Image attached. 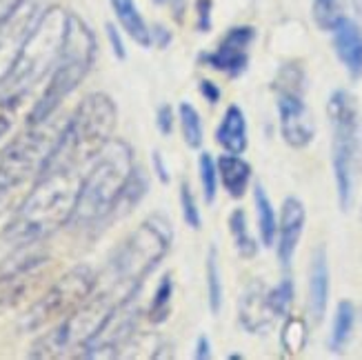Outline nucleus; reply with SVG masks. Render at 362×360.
Returning a JSON list of instances; mask_svg holds the SVG:
<instances>
[{
  "instance_id": "obj_24",
  "label": "nucleus",
  "mask_w": 362,
  "mask_h": 360,
  "mask_svg": "<svg viewBox=\"0 0 362 360\" xmlns=\"http://www.w3.org/2000/svg\"><path fill=\"white\" fill-rule=\"evenodd\" d=\"M254 202H256V214H258L260 240L264 247H272L276 243V233H278V218H276L272 200H269V196H267L264 187L260 182L254 187Z\"/></svg>"
},
{
  "instance_id": "obj_29",
  "label": "nucleus",
  "mask_w": 362,
  "mask_h": 360,
  "mask_svg": "<svg viewBox=\"0 0 362 360\" xmlns=\"http://www.w3.org/2000/svg\"><path fill=\"white\" fill-rule=\"evenodd\" d=\"M171 301H174V280H171L169 274H165L160 278L158 287H156V294H153V301H151V307H149V320L160 325L169 318L171 314Z\"/></svg>"
},
{
  "instance_id": "obj_25",
  "label": "nucleus",
  "mask_w": 362,
  "mask_h": 360,
  "mask_svg": "<svg viewBox=\"0 0 362 360\" xmlns=\"http://www.w3.org/2000/svg\"><path fill=\"white\" fill-rule=\"evenodd\" d=\"M229 231H231V238L235 243V249H238V254L243 258H254L258 254V243L249 233L245 209H233L231 211V216H229Z\"/></svg>"
},
{
  "instance_id": "obj_40",
  "label": "nucleus",
  "mask_w": 362,
  "mask_h": 360,
  "mask_svg": "<svg viewBox=\"0 0 362 360\" xmlns=\"http://www.w3.org/2000/svg\"><path fill=\"white\" fill-rule=\"evenodd\" d=\"M151 42L156 47H160V50H165V47H169V42H171V31L163 25H153L151 27Z\"/></svg>"
},
{
  "instance_id": "obj_33",
  "label": "nucleus",
  "mask_w": 362,
  "mask_h": 360,
  "mask_svg": "<svg viewBox=\"0 0 362 360\" xmlns=\"http://www.w3.org/2000/svg\"><path fill=\"white\" fill-rule=\"evenodd\" d=\"M276 91H298L305 93V69L298 62H287L282 65L276 81H274Z\"/></svg>"
},
{
  "instance_id": "obj_41",
  "label": "nucleus",
  "mask_w": 362,
  "mask_h": 360,
  "mask_svg": "<svg viewBox=\"0 0 362 360\" xmlns=\"http://www.w3.org/2000/svg\"><path fill=\"white\" fill-rule=\"evenodd\" d=\"M151 163H153V171H156V176H158V180L163 185H167L169 182V171H167V165L163 161V153L158 149L151 151Z\"/></svg>"
},
{
  "instance_id": "obj_27",
  "label": "nucleus",
  "mask_w": 362,
  "mask_h": 360,
  "mask_svg": "<svg viewBox=\"0 0 362 360\" xmlns=\"http://www.w3.org/2000/svg\"><path fill=\"white\" fill-rule=\"evenodd\" d=\"M204 272H207V301H209V309H211L214 316H218L220 309H223V280H220V262H218V249H216V245L209 247Z\"/></svg>"
},
{
  "instance_id": "obj_44",
  "label": "nucleus",
  "mask_w": 362,
  "mask_h": 360,
  "mask_svg": "<svg viewBox=\"0 0 362 360\" xmlns=\"http://www.w3.org/2000/svg\"><path fill=\"white\" fill-rule=\"evenodd\" d=\"M198 360H207V358H211V342H209V338L207 336H198V340H196V354H194Z\"/></svg>"
},
{
  "instance_id": "obj_14",
  "label": "nucleus",
  "mask_w": 362,
  "mask_h": 360,
  "mask_svg": "<svg viewBox=\"0 0 362 360\" xmlns=\"http://www.w3.org/2000/svg\"><path fill=\"white\" fill-rule=\"evenodd\" d=\"M278 93V116L280 134L285 143L293 149L307 147L316 136V122L305 103V93L298 91H276Z\"/></svg>"
},
{
  "instance_id": "obj_32",
  "label": "nucleus",
  "mask_w": 362,
  "mask_h": 360,
  "mask_svg": "<svg viewBox=\"0 0 362 360\" xmlns=\"http://www.w3.org/2000/svg\"><path fill=\"white\" fill-rule=\"evenodd\" d=\"M198 174H200V185H202V196H204V202L211 205L216 200V194H218V167H216V161L211 153H200L198 158Z\"/></svg>"
},
{
  "instance_id": "obj_39",
  "label": "nucleus",
  "mask_w": 362,
  "mask_h": 360,
  "mask_svg": "<svg viewBox=\"0 0 362 360\" xmlns=\"http://www.w3.org/2000/svg\"><path fill=\"white\" fill-rule=\"evenodd\" d=\"M156 5H163L167 9H171V13H174V18L178 23H182L185 18V11H187V0H153Z\"/></svg>"
},
{
  "instance_id": "obj_36",
  "label": "nucleus",
  "mask_w": 362,
  "mask_h": 360,
  "mask_svg": "<svg viewBox=\"0 0 362 360\" xmlns=\"http://www.w3.org/2000/svg\"><path fill=\"white\" fill-rule=\"evenodd\" d=\"M174 107L171 105H160L158 112H156V127H158V132L163 136H171V132H174Z\"/></svg>"
},
{
  "instance_id": "obj_34",
  "label": "nucleus",
  "mask_w": 362,
  "mask_h": 360,
  "mask_svg": "<svg viewBox=\"0 0 362 360\" xmlns=\"http://www.w3.org/2000/svg\"><path fill=\"white\" fill-rule=\"evenodd\" d=\"M180 209H182V221L192 227V229H200L202 227V218H200V209H198V202L196 196L192 192L187 180L180 182Z\"/></svg>"
},
{
  "instance_id": "obj_37",
  "label": "nucleus",
  "mask_w": 362,
  "mask_h": 360,
  "mask_svg": "<svg viewBox=\"0 0 362 360\" xmlns=\"http://www.w3.org/2000/svg\"><path fill=\"white\" fill-rule=\"evenodd\" d=\"M211 9H214V3L211 0H198L196 3V27L198 31H209L211 29Z\"/></svg>"
},
{
  "instance_id": "obj_35",
  "label": "nucleus",
  "mask_w": 362,
  "mask_h": 360,
  "mask_svg": "<svg viewBox=\"0 0 362 360\" xmlns=\"http://www.w3.org/2000/svg\"><path fill=\"white\" fill-rule=\"evenodd\" d=\"M18 107H21V103L0 100V153H3V149L7 147V140L13 129V120H16Z\"/></svg>"
},
{
  "instance_id": "obj_11",
  "label": "nucleus",
  "mask_w": 362,
  "mask_h": 360,
  "mask_svg": "<svg viewBox=\"0 0 362 360\" xmlns=\"http://www.w3.org/2000/svg\"><path fill=\"white\" fill-rule=\"evenodd\" d=\"M136 296L138 294L120 298L109 309V314L98 325V330L83 345L78 358H116L120 349L129 345V340L136 334L138 316H140Z\"/></svg>"
},
{
  "instance_id": "obj_1",
  "label": "nucleus",
  "mask_w": 362,
  "mask_h": 360,
  "mask_svg": "<svg viewBox=\"0 0 362 360\" xmlns=\"http://www.w3.org/2000/svg\"><path fill=\"white\" fill-rule=\"evenodd\" d=\"M78 171H45L36 178L34 190L13 211L3 238L13 247L38 245L60 227L69 225L76 196L81 190Z\"/></svg>"
},
{
  "instance_id": "obj_38",
  "label": "nucleus",
  "mask_w": 362,
  "mask_h": 360,
  "mask_svg": "<svg viewBox=\"0 0 362 360\" xmlns=\"http://www.w3.org/2000/svg\"><path fill=\"white\" fill-rule=\"evenodd\" d=\"M105 31H107V38H109V45H112L114 56H116L118 60H124V58H127V47H124V42H122V36H120L118 27L112 25V23H107Z\"/></svg>"
},
{
  "instance_id": "obj_46",
  "label": "nucleus",
  "mask_w": 362,
  "mask_h": 360,
  "mask_svg": "<svg viewBox=\"0 0 362 360\" xmlns=\"http://www.w3.org/2000/svg\"><path fill=\"white\" fill-rule=\"evenodd\" d=\"M354 7H356V11L362 16V0H354Z\"/></svg>"
},
{
  "instance_id": "obj_45",
  "label": "nucleus",
  "mask_w": 362,
  "mask_h": 360,
  "mask_svg": "<svg viewBox=\"0 0 362 360\" xmlns=\"http://www.w3.org/2000/svg\"><path fill=\"white\" fill-rule=\"evenodd\" d=\"M9 194L7 192H0V216L5 214V209H7V205H9V198H7Z\"/></svg>"
},
{
  "instance_id": "obj_42",
  "label": "nucleus",
  "mask_w": 362,
  "mask_h": 360,
  "mask_svg": "<svg viewBox=\"0 0 362 360\" xmlns=\"http://www.w3.org/2000/svg\"><path fill=\"white\" fill-rule=\"evenodd\" d=\"M198 89H200V93H202V98H207L211 105H216L218 100H220V87L214 83V81H200V85H198Z\"/></svg>"
},
{
  "instance_id": "obj_5",
  "label": "nucleus",
  "mask_w": 362,
  "mask_h": 360,
  "mask_svg": "<svg viewBox=\"0 0 362 360\" xmlns=\"http://www.w3.org/2000/svg\"><path fill=\"white\" fill-rule=\"evenodd\" d=\"M96 36H93L89 25L83 18H78L76 13H67V27L60 54L49 74V83H47L36 105L31 107L27 124H36L56 116L62 100L74 93L91 71L93 60H96Z\"/></svg>"
},
{
  "instance_id": "obj_9",
  "label": "nucleus",
  "mask_w": 362,
  "mask_h": 360,
  "mask_svg": "<svg viewBox=\"0 0 362 360\" xmlns=\"http://www.w3.org/2000/svg\"><path fill=\"white\" fill-rule=\"evenodd\" d=\"M120 298L112 291H103V294H91L89 298L74 309L69 316L60 318V323L42 334L34 345L29 349V358H40V360H49V358H65L71 354H81L83 345L91 338V334L98 330V325L105 320Z\"/></svg>"
},
{
  "instance_id": "obj_4",
  "label": "nucleus",
  "mask_w": 362,
  "mask_h": 360,
  "mask_svg": "<svg viewBox=\"0 0 362 360\" xmlns=\"http://www.w3.org/2000/svg\"><path fill=\"white\" fill-rule=\"evenodd\" d=\"M174 243V227L163 214L145 218L109 258V278L116 298H127L143 287L145 278L158 267Z\"/></svg>"
},
{
  "instance_id": "obj_19",
  "label": "nucleus",
  "mask_w": 362,
  "mask_h": 360,
  "mask_svg": "<svg viewBox=\"0 0 362 360\" xmlns=\"http://www.w3.org/2000/svg\"><path fill=\"white\" fill-rule=\"evenodd\" d=\"M329 262L325 247H318L311 256L309 267V314L313 323H320L327 314L329 305Z\"/></svg>"
},
{
  "instance_id": "obj_28",
  "label": "nucleus",
  "mask_w": 362,
  "mask_h": 360,
  "mask_svg": "<svg viewBox=\"0 0 362 360\" xmlns=\"http://www.w3.org/2000/svg\"><path fill=\"white\" fill-rule=\"evenodd\" d=\"M307 323L300 316H287V323L280 332V345L285 349V354L296 356L300 354L307 345Z\"/></svg>"
},
{
  "instance_id": "obj_26",
  "label": "nucleus",
  "mask_w": 362,
  "mask_h": 360,
  "mask_svg": "<svg viewBox=\"0 0 362 360\" xmlns=\"http://www.w3.org/2000/svg\"><path fill=\"white\" fill-rule=\"evenodd\" d=\"M178 118H180V132L187 147L198 149L204 140V129H202V118L198 109L192 103H180L178 107Z\"/></svg>"
},
{
  "instance_id": "obj_10",
  "label": "nucleus",
  "mask_w": 362,
  "mask_h": 360,
  "mask_svg": "<svg viewBox=\"0 0 362 360\" xmlns=\"http://www.w3.org/2000/svg\"><path fill=\"white\" fill-rule=\"evenodd\" d=\"M96 285H98V276L93 274L89 265H76V267L62 274L56 283L27 309V314L21 320V330L38 332L45 325L69 316L74 309L81 307L89 296L96 291Z\"/></svg>"
},
{
  "instance_id": "obj_13",
  "label": "nucleus",
  "mask_w": 362,
  "mask_h": 360,
  "mask_svg": "<svg viewBox=\"0 0 362 360\" xmlns=\"http://www.w3.org/2000/svg\"><path fill=\"white\" fill-rule=\"evenodd\" d=\"M256 38V29L249 25H238L231 27L225 38L218 42V47L209 54H202L200 62L207 67L223 71L231 78H238L247 71L249 67V50L251 42Z\"/></svg>"
},
{
  "instance_id": "obj_22",
  "label": "nucleus",
  "mask_w": 362,
  "mask_h": 360,
  "mask_svg": "<svg viewBox=\"0 0 362 360\" xmlns=\"http://www.w3.org/2000/svg\"><path fill=\"white\" fill-rule=\"evenodd\" d=\"M112 9L120 27L132 36V40H136L140 47H151V27L145 23L134 0H112Z\"/></svg>"
},
{
  "instance_id": "obj_3",
  "label": "nucleus",
  "mask_w": 362,
  "mask_h": 360,
  "mask_svg": "<svg viewBox=\"0 0 362 360\" xmlns=\"http://www.w3.org/2000/svg\"><path fill=\"white\" fill-rule=\"evenodd\" d=\"M134 167L136 163L129 143L120 138L109 140L103 151L91 161L89 171L81 178V190L76 196L69 225L91 227L112 216L120 207Z\"/></svg>"
},
{
  "instance_id": "obj_20",
  "label": "nucleus",
  "mask_w": 362,
  "mask_h": 360,
  "mask_svg": "<svg viewBox=\"0 0 362 360\" xmlns=\"http://www.w3.org/2000/svg\"><path fill=\"white\" fill-rule=\"evenodd\" d=\"M216 140L218 145L223 147L227 153H245L249 145V136H247V118L245 112L238 105H229L227 112L220 120L218 129H216Z\"/></svg>"
},
{
  "instance_id": "obj_31",
  "label": "nucleus",
  "mask_w": 362,
  "mask_h": 360,
  "mask_svg": "<svg viewBox=\"0 0 362 360\" xmlns=\"http://www.w3.org/2000/svg\"><path fill=\"white\" fill-rule=\"evenodd\" d=\"M293 296H296V291H293L291 278H282L276 287L267 289V301H269V307L276 318H287L291 314Z\"/></svg>"
},
{
  "instance_id": "obj_23",
  "label": "nucleus",
  "mask_w": 362,
  "mask_h": 360,
  "mask_svg": "<svg viewBox=\"0 0 362 360\" xmlns=\"http://www.w3.org/2000/svg\"><path fill=\"white\" fill-rule=\"evenodd\" d=\"M356 327V307L351 301H340L336 307V316H334V327H332V336H329V349L340 354L354 334Z\"/></svg>"
},
{
  "instance_id": "obj_12",
  "label": "nucleus",
  "mask_w": 362,
  "mask_h": 360,
  "mask_svg": "<svg viewBox=\"0 0 362 360\" xmlns=\"http://www.w3.org/2000/svg\"><path fill=\"white\" fill-rule=\"evenodd\" d=\"M47 260L49 256L36 249V245H25L16 247L13 256L0 265V314H5L7 309L25 298Z\"/></svg>"
},
{
  "instance_id": "obj_43",
  "label": "nucleus",
  "mask_w": 362,
  "mask_h": 360,
  "mask_svg": "<svg viewBox=\"0 0 362 360\" xmlns=\"http://www.w3.org/2000/svg\"><path fill=\"white\" fill-rule=\"evenodd\" d=\"M27 0H0V23H5L7 18L18 11Z\"/></svg>"
},
{
  "instance_id": "obj_8",
  "label": "nucleus",
  "mask_w": 362,
  "mask_h": 360,
  "mask_svg": "<svg viewBox=\"0 0 362 360\" xmlns=\"http://www.w3.org/2000/svg\"><path fill=\"white\" fill-rule=\"evenodd\" d=\"M62 122L54 116L36 124H27L0 153V192L11 194L31 178H38L58 140Z\"/></svg>"
},
{
  "instance_id": "obj_6",
  "label": "nucleus",
  "mask_w": 362,
  "mask_h": 360,
  "mask_svg": "<svg viewBox=\"0 0 362 360\" xmlns=\"http://www.w3.org/2000/svg\"><path fill=\"white\" fill-rule=\"evenodd\" d=\"M67 13L62 7H47L38 13L23 42V50L13 62L7 81L0 85V100L23 103L29 89L52 74L65 38Z\"/></svg>"
},
{
  "instance_id": "obj_21",
  "label": "nucleus",
  "mask_w": 362,
  "mask_h": 360,
  "mask_svg": "<svg viewBox=\"0 0 362 360\" xmlns=\"http://www.w3.org/2000/svg\"><path fill=\"white\" fill-rule=\"evenodd\" d=\"M218 167V178L227 190L231 198H243L249 180H251V165L238 153H223L216 161Z\"/></svg>"
},
{
  "instance_id": "obj_16",
  "label": "nucleus",
  "mask_w": 362,
  "mask_h": 360,
  "mask_svg": "<svg viewBox=\"0 0 362 360\" xmlns=\"http://www.w3.org/2000/svg\"><path fill=\"white\" fill-rule=\"evenodd\" d=\"M305 223H307V211L303 200H298L296 196H289L282 202L280 209V221H278V258L280 262L289 267V262L296 254V247L303 238L305 231Z\"/></svg>"
},
{
  "instance_id": "obj_30",
  "label": "nucleus",
  "mask_w": 362,
  "mask_h": 360,
  "mask_svg": "<svg viewBox=\"0 0 362 360\" xmlns=\"http://www.w3.org/2000/svg\"><path fill=\"white\" fill-rule=\"evenodd\" d=\"M311 16L322 31H334V27L344 18V0H313Z\"/></svg>"
},
{
  "instance_id": "obj_2",
  "label": "nucleus",
  "mask_w": 362,
  "mask_h": 360,
  "mask_svg": "<svg viewBox=\"0 0 362 360\" xmlns=\"http://www.w3.org/2000/svg\"><path fill=\"white\" fill-rule=\"evenodd\" d=\"M116 122L118 109L107 93L96 91L85 96L76 107V112L62 122L58 140L40 174L45 171H81V167L89 165L112 140Z\"/></svg>"
},
{
  "instance_id": "obj_18",
  "label": "nucleus",
  "mask_w": 362,
  "mask_h": 360,
  "mask_svg": "<svg viewBox=\"0 0 362 360\" xmlns=\"http://www.w3.org/2000/svg\"><path fill=\"white\" fill-rule=\"evenodd\" d=\"M334 50L351 78L362 76V29L351 18H344L334 27Z\"/></svg>"
},
{
  "instance_id": "obj_15",
  "label": "nucleus",
  "mask_w": 362,
  "mask_h": 360,
  "mask_svg": "<svg viewBox=\"0 0 362 360\" xmlns=\"http://www.w3.org/2000/svg\"><path fill=\"white\" fill-rule=\"evenodd\" d=\"M38 9L29 7L27 3L16 11L11 18L0 23V85L7 81L9 71L13 69V62L18 58L23 42L29 34L31 25L38 18Z\"/></svg>"
},
{
  "instance_id": "obj_7",
  "label": "nucleus",
  "mask_w": 362,
  "mask_h": 360,
  "mask_svg": "<svg viewBox=\"0 0 362 360\" xmlns=\"http://www.w3.org/2000/svg\"><path fill=\"white\" fill-rule=\"evenodd\" d=\"M332 124V165L340 209L347 211L354 202L356 178L362 165V122L358 103L347 89H336L327 100Z\"/></svg>"
},
{
  "instance_id": "obj_17",
  "label": "nucleus",
  "mask_w": 362,
  "mask_h": 360,
  "mask_svg": "<svg viewBox=\"0 0 362 360\" xmlns=\"http://www.w3.org/2000/svg\"><path fill=\"white\" fill-rule=\"evenodd\" d=\"M238 320L249 334H260L276 320L274 311L267 301V287L260 280L249 283L238 301Z\"/></svg>"
}]
</instances>
